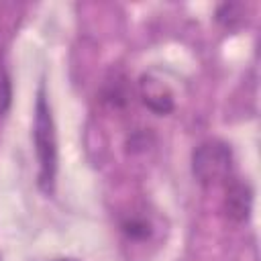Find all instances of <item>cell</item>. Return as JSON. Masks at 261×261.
I'll return each mask as SVG.
<instances>
[{"label": "cell", "instance_id": "6da1fadb", "mask_svg": "<svg viewBox=\"0 0 261 261\" xmlns=\"http://www.w3.org/2000/svg\"><path fill=\"white\" fill-rule=\"evenodd\" d=\"M33 145L39 163L37 186L45 194L55 192V177H57V133L55 120L51 114V104L47 100L45 84H39L37 102H35V120H33Z\"/></svg>", "mask_w": 261, "mask_h": 261}, {"label": "cell", "instance_id": "7a4b0ae2", "mask_svg": "<svg viewBox=\"0 0 261 261\" xmlns=\"http://www.w3.org/2000/svg\"><path fill=\"white\" fill-rule=\"evenodd\" d=\"M234 169V155L228 143L220 139L202 141L192 151V173L196 181L204 188L226 186L232 179Z\"/></svg>", "mask_w": 261, "mask_h": 261}, {"label": "cell", "instance_id": "3957f363", "mask_svg": "<svg viewBox=\"0 0 261 261\" xmlns=\"http://www.w3.org/2000/svg\"><path fill=\"white\" fill-rule=\"evenodd\" d=\"M139 96H141V102L157 116H165L175 108V98H173L171 88L151 73L141 75Z\"/></svg>", "mask_w": 261, "mask_h": 261}, {"label": "cell", "instance_id": "277c9868", "mask_svg": "<svg viewBox=\"0 0 261 261\" xmlns=\"http://www.w3.org/2000/svg\"><path fill=\"white\" fill-rule=\"evenodd\" d=\"M224 214L228 220L243 224L251 218V210H253V188L247 181L241 179H228L224 186Z\"/></svg>", "mask_w": 261, "mask_h": 261}, {"label": "cell", "instance_id": "5b68a950", "mask_svg": "<svg viewBox=\"0 0 261 261\" xmlns=\"http://www.w3.org/2000/svg\"><path fill=\"white\" fill-rule=\"evenodd\" d=\"M120 230L122 234L128 239V241H145L151 237V222L145 218V216H126L122 222H120Z\"/></svg>", "mask_w": 261, "mask_h": 261}, {"label": "cell", "instance_id": "8992f818", "mask_svg": "<svg viewBox=\"0 0 261 261\" xmlns=\"http://www.w3.org/2000/svg\"><path fill=\"white\" fill-rule=\"evenodd\" d=\"M243 10H245L243 4L224 2V4H220V6L216 8V20H218V24H222V27H226V29H234V27L243 20V16H245Z\"/></svg>", "mask_w": 261, "mask_h": 261}, {"label": "cell", "instance_id": "52a82bcc", "mask_svg": "<svg viewBox=\"0 0 261 261\" xmlns=\"http://www.w3.org/2000/svg\"><path fill=\"white\" fill-rule=\"evenodd\" d=\"M10 104H12V82L8 71L0 65V116L8 112Z\"/></svg>", "mask_w": 261, "mask_h": 261}, {"label": "cell", "instance_id": "ba28073f", "mask_svg": "<svg viewBox=\"0 0 261 261\" xmlns=\"http://www.w3.org/2000/svg\"><path fill=\"white\" fill-rule=\"evenodd\" d=\"M57 261H75V259H57Z\"/></svg>", "mask_w": 261, "mask_h": 261}]
</instances>
